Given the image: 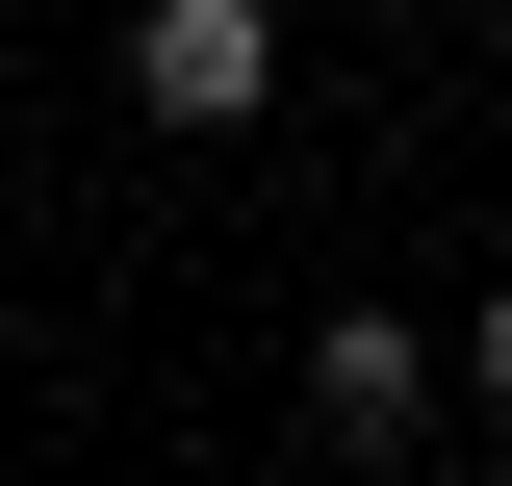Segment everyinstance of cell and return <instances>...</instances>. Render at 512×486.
Listing matches in <instances>:
<instances>
[{"label": "cell", "mask_w": 512, "mask_h": 486, "mask_svg": "<svg viewBox=\"0 0 512 486\" xmlns=\"http://www.w3.org/2000/svg\"><path fill=\"white\" fill-rule=\"evenodd\" d=\"M128 103L154 128H256L282 103V0H128Z\"/></svg>", "instance_id": "6da1fadb"}, {"label": "cell", "mask_w": 512, "mask_h": 486, "mask_svg": "<svg viewBox=\"0 0 512 486\" xmlns=\"http://www.w3.org/2000/svg\"><path fill=\"white\" fill-rule=\"evenodd\" d=\"M436 410H461V359L410 333V307H333V333H308V435H359V461H410Z\"/></svg>", "instance_id": "7a4b0ae2"}, {"label": "cell", "mask_w": 512, "mask_h": 486, "mask_svg": "<svg viewBox=\"0 0 512 486\" xmlns=\"http://www.w3.org/2000/svg\"><path fill=\"white\" fill-rule=\"evenodd\" d=\"M461 410H512V282H487V307H461Z\"/></svg>", "instance_id": "3957f363"}]
</instances>
